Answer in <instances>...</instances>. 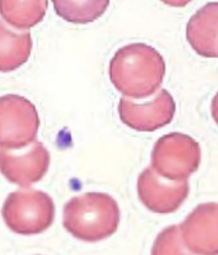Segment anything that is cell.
<instances>
[{"instance_id": "6da1fadb", "label": "cell", "mask_w": 218, "mask_h": 255, "mask_svg": "<svg viewBox=\"0 0 218 255\" xmlns=\"http://www.w3.org/2000/svg\"><path fill=\"white\" fill-rule=\"evenodd\" d=\"M113 87L127 98L144 99L159 90L165 75L162 54L145 43L121 47L109 68Z\"/></svg>"}, {"instance_id": "7a4b0ae2", "label": "cell", "mask_w": 218, "mask_h": 255, "mask_svg": "<svg viewBox=\"0 0 218 255\" xmlns=\"http://www.w3.org/2000/svg\"><path fill=\"white\" fill-rule=\"evenodd\" d=\"M120 216V207L112 196L104 192H87L67 202L63 226L74 238L95 243L117 231Z\"/></svg>"}, {"instance_id": "3957f363", "label": "cell", "mask_w": 218, "mask_h": 255, "mask_svg": "<svg viewBox=\"0 0 218 255\" xmlns=\"http://www.w3.org/2000/svg\"><path fill=\"white\" fill-rule=\"evenodd\" d=\"M54 202L40 190H17L7 195L2 218L10 231L21 236H35L47 231L54 221Z\"/></svg>"}, {"instance_id": "277c9868", "label": "cell", "mask_w": 218, "mask_h": 255, "mask_svg": "<svg viewBox=\"0 0 218 255\" xmlns=\"http://www.w3.org/2000/svg\"><path fill=\"white\" fill-rule=\"evenodd\" d=\"M201 149L193 137L184 133L164 134L152 150V168L169 181H186L199 169Z\"/></svg>"}, {"instance_id": "5b68a950", "label": "cell", "mask_w": 218, "mask_h": 255, "mask_svg": "<svg viewBox=\"0 0 218 255\" xmlns=\"http://www.w3.org/2000/svg\"><path fill=\"white\" fill-rule=\"evenodd\" d=\"M1 113V148L20 150L35 142L40 127L36 106L19 95H4L0 105Z\"/></svg>"}, {"instance_id": "8992f818", "label": "cell", "mask_w": 218, "mask_h": 255, "mask_svg": "<svg viewBox=\"0 0 218 255\" xmlns=\"http://www.w3.org/2000/svg\"><path fill=\"white\" fill-rule=\"evenodd\" d=\"M137 192L142 204L154 213H173L188 199L190 186L186 181H169L153 168L144 169L137 180Z\"/></svg>"}, {"instance_id": "52a82bcc", "label": "cell", "mask_w": 218, "mask_h": 255, "mask_svg": "<svg viewBox=\"0 0 218 255\" xmlns=\"http://www.w3.org/2000/svg\"><path fill=\"white\" fill-rule=\"evenodd\" d=\"M175 101L169 92L162 89L152 101L136 104L122 98L118 104L121 121L138 132H154L169 125L175 115Z\"/></svg>"}, {"instance_id": "ba28073f", "label": "cell", "mask_w": 218, "mask_h": 255, "mask_svg": "<svg viewBox=\"0 0 218 255\" xmlns=\"http://www.w3.org/2000/svg\"><path fill=\"white\" fill-rule=\"evenodd\" d=\"M49 163V152L41 142H35L22 153L1 148L2 175L7 181L25 189L38 183L46 175Z\"/></svg>"}, {"instance_id": "9c48e42d", "label": "cell", "mask_w": 218, "mask_h": 255, "mask_svg": "<svg viewBox=\"0 0 218 255\" xmlns=\"http://www.w3.org/2000/svg\"><path fill=\"white\" fill-rule=\"evenodd\" d=\"M188 249L199 255H218V204L207 202L195 209L180 225Z\"/></svg>"}, {"instance_id": "30bf717a", "label": "cell", "mask_w": 218, "mask_h": 255, "mask_svg": "<svg viewBox=\"0 0 218 255\" xmlns=\"http://www.w3.org/2000/svg\"><path fill=\"white\" fill-rule=\"evenodd\" d=\"M186 38L199 56L218 58V2L196 11L186 26Z\"/></svg>"}, {"instance_id": "8fae6325", "label": "cell", "mask_w": 218, "mask_h": 255, "mask_svg": "<svg viewBox=\"0 0 218 255\" xmlns=\"http://www.w3.org/2000/svg\"><path fill=\"white\" fill-rule=\"evenodd\" d=\"M32 49V40L28 31L16 33L10 31L5 22L1 23V52H0V69L9 73L25 64Z\"/></svg>"}, {"instance_id": "7c38bea8", "label": "cell", "mask_w": 218, "mask_h": 255, "mask_svg": "<svg viewBox=\"0 0 218 255\" xmlns=\"http://www.w3.org/2000/svg\"><path fill=\"white\" fill-rule=\"evenodd\" d=\"M1 16L4 22L9 23L15 28H31L42 21L48 7L47 0H28V1H11L0 2Z\"/></svg>"}, {"instance_id": "4fadbf2b", "label": "cell", "mask_w": 218, "mask_h": 255, "mask_svg": "<svg viewBox=\"0 0 218 255\" xmlns=\"http://www.w3.org/2000/svg\"><path fill=\"white\" fill-rule=\"evenodd\" d=\"M109 1H54L57 15L73 23H88L99 19L108 9Z\"/></svg>"}, {"instance_id": "5bb4252c", "label": "cell", "mask_w": 218, "mask_h": 255, "mask_svg": "<svg viewBox=\"0 0 218 255\" xmlns=\"http://www.w3.org/2000/svg\"><path fill=\"white\" fill-rule=\"evenodd\" d=\"M150 255H193L184 243L180 226H170L157 236Z\"/></svg>"}, {"instance_id": "9a60e30c", "label": "cell", "mask_w": 218, "mask_h": 255, "mask_svg": "<svg viewBox=\"0 0 218 255\" xmlns=\"http://www.w3.org/2000/svg\"><path fill=\"white\" fill-rule=\"evenodd\" d=\"M211 114H212V117H214L215 122L218 125V93L215 95V98L212 99Z\"/></svg>"}]
</instances>
